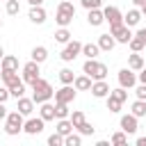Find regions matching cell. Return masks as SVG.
<instances>
[{"mask_svg":"<svg viewBox=\"0 0 146 146\" xmlns=\"http://www.w3.org/2000/svg\"><path fill=\"white\" fill-rule=\"evenodd\" d=\"M50 98H55V89L50 87L48 80L39 78L36 82H32V100H34L36 105H41V103H46V100H50Z\"/></svg>","mask_w":146,"mask_h":146,"instance_id":"6da1fadb","label":"cell"},{"mask_svg":"<svg viewBox=\"0 0 146 146\" xmlns=\"http://www.w3.org/2000/svg\"><path fill=\"white\" fill-rule=\"evenodd\" d=\"M82 73H87L91 80H105L107 78V66L103 62H96V59H87L82 64Z\"/></svg>","mask_w":146,"mask_h":146,"instance_id":"7a4b0ae2","label":"cell"},{"mask_svg":"<svg viewBox=\"0 0 146 146\" xmlns=\"http://www.w3.org/2000/svg\"><path fill=\"white\" fill-rule=\"evenodd\" d=\"M23 123H25V116L18 112V110H11L9 114H7V119H5V132L7 135H18L21 130H23Z\"/></svg>","mask_w":146,"mask_h":146,"instance_id":"3957f363","label":"cell"},{"mask_svg":"<svg viewBox=\"0 0 146 146\" xmlns=\"http://www.w3.org/2000/svg\"><path fill=\"white\" fill-rule=\"evenodd\" d=\"M78 55H82V43H80V41H75V39H71L68 43H64V50L59 52L62 62H73Z\"/></svg>","mask_w":146,"mask_h":146,"instance_id":"277c9868","label":"cell"},{"mask_svg":"<svg viewBox=\"0 0 146 146\" xmlns=\"http://www.w3.org/2000/svg\"><path fill=\"white\" fill-rule=\"evenodd\" d=\"M39 66H41V64L34 62V59H30L27 64H23V82H25V84H32V82H36V80L41 78V75H39V73H41Z\"/></svg>","mask_w":146,"mask_h":146,"instance_id":"5b68a950","label":"cell"},{"mask_svg":"<svg viewBox=\"0 0 146 146\" xmlns=\"http://www.w3.org/2000/svg\"><path fill=\"white\" fill-rule=\"evenodd\" d=\"M110 32H112V36L116 39V43H125V46H128V41L135 36L125 23H119V25H110Z\"/></svg>","mask_w":146,"mask_h":146,"instance_id":"8992f818","label":"cell"},{"mask_svg":"<svg viewBox=\"0 0 146 146\" xmlns=\"http://www.w3.org/2000/svg\"><path fill=\"white\" fill-rule=\"evenodd\" d=\"M46 128V121L41 116H27V121L23 123V132L25 135H41Z\"/></svg>","mask_w":146,"mask_h":146,"instance_id":"52a82bcc","label":"cell"},{"mask_svg":"<svg viewBox=\"0 0 146 146\" xmlns=\"http://www.w3.org/2000/svg\"><path fill=\"white\" fill-rule=\"evenodd\" d=\"M119 87H125V89H132L135 84H137V75H135V71L128 66V68H121L119 71Z\"/></svg>","mask_w":146,"mask_h":146,"instance_id":"ba28073f","label":"cell"},{"mask_svg":"<svg viewBox=\"0 0 146 146\" xmlns=\"http://www.w3.org/2000/svg\"><path fill=\"white\" fill-rule=\"evenodd\" d=\"M75 87L73 84H64L62 89L55 91V103H73L75 100Z\"/></svg>","mask_w":146,"mask_h":146,"instance_id":"9c48e42d","label":"cell"},{"mask_svg":"<svg viewBox=\"0 0 146 146\" xmlns=\"http://www.w3.org/2000/svg\"><path fill=\"white\" fill-rule=\"evenodd\" d=\"M89 91H91V96H94V98H107L112 89H110V84H107L105 80H94V84H91V89H89Z\"/></svg>","mask_w":146,"mask_h":146,"instance_id":"30bf717a","label":"cell"},{"mask_svg":"<svg viewBox=\"0 0 146 146\" xmlns=\"http://www.w3.org/2000/svg\"><path fill=\"white\" fill-rule=\"evenodd\" d=\"M119 125H121V130H125L128 135H135L137 128H139V125H137V116H135L132 112H130V114H123L121 121H119Z\"/></svg>","mask_w":146,"mask_h":146,"instance_id":"8fae6325","label":"cell"},{"mask_svg":"<svg viewBox=\"0 0 146 146\" xmlns=\"http://www.w3.org/2000/svg\"><path fill=\"white\" fill-rule=\"evenodd\" d=\"M27 18H30L34 25H43V23H46V18H48V14H46L43 5H36V7H30V14H27Z\"/></svg>","mask_w":146,"mask_h":146,"instance_id":"7c38bea8","label":"cell"},{"mask_svg":"<svg viewBox=\"0 0 146 146\" xmlns=\"http://www.w3.org/2000/svg\"><path fill=\"white\" fill-rule=\"evenodd\" d=\"M103 14H105V23H110V25H119V23H123V14H121L119 7H105Z\"/></svg>","mask_w":146,"mask_h":146,"instance_id":"4fadbf2b","label":"cell"},{"mask_svg":"<svg viewBox=\"0 0 146 146\" xmlns=\"http://www.w3.org/2000/svg\"><path fill=\"white\" fill-rule=\"evenodd\" d=\"M34 100L32 98H25V96H21L18 98V105H16V110L23 114V116H32V112H34Z\"/></svg>","mask_w":146,"mask_h":146,"instance_id":"5bb4252c","label":"cell"},{"mask_svg":"<svg viewBox=\"0 0 146 146\" xmlns=\"http://www.w3.org/2000/svg\"><path fill=\"white\" fill-rule=\"evenodd\" d=\"M139 21H141V9H139V7H135V9H128V14H123V23H125L128 27H135V25H139Z\"/></svg>","mask_w":146,"mask_h":146,"instance_id":"9a60e30c","label":"cell"},{"mask_svg":"<svg viewBox=\"0 0 146 146\" xmlns=\"http://www.w3.org/2000/svg\"><path fill=\"white\" fill-rule=\"evenodd\" d=\"M39 116H41L43 121H55V119H57V114H55V105H52L50 100L41 103V107H39Z\"/></svg>","mask_w":146,"mask_h":146,"instance_id":"2e32d148","label":"cell"},{"mask_svg":"<svg viewBox=\"0 0 146 146\" xmlns=\"http://www.w3.org/2000/svg\"><path fill=\"white\" fill-rule=\"evenodd\" d=\"M87 23H89L91 27L103 25V23H105V14H103V9H89V14H87Z\"/></svg>","mask_w":146,"mask_h":146,"instance_id":"e0dca14e","label":"cell"},{"mask_svg":"<svg viewBox=\"0 0 146 146\" xmlns=\"http://www.w3.org/2000/svg\"><path fill=\"white\" fill-rule=\"evenodd\" d=\"M96 43H98V48H100V50H105V52H110V50H112V48L116 46V39L112 36V32H107V34H100Z\"/></svg>","mask_w":146,"mask_h":146,"instance_id":"ac0fdd59","label":"cell"},{"mask_svg":"<svg viewBox=\"0 0 146 146\" xmlns=\"http://www.w3.org/2000/svg\"><path fill=\"white\" fill-rule=\"evenodd\" d=\"M91 84H94V80H91L87 73L75 75V80H73V87H75L78 91H89V89H91Z\"/></svg>","mask_w":146,"mask_h":146,"instance_id":"d6986e66","label":"cell"},{"mask_svg":"<svg viewBox=\"0 0 146 146\" xmlns=\"http://www.w3.org/2000/svg\"><path fill=\"white\" fill-rule=\"evenodd\" d=\"M0 71H18V57L5 55V57L0 59Z\"/></svg>","mask_w":146,"mask_h":146,"instance_id":"ffe728a7","label":"cell"},{"mask_svg":"<svg viewBox=\"0 0 146 146\" xmlns=\"http://www.w3.org/2000/svg\"><path fill=\"white\" fill-rule=\"evenodd\" d=\"M30 57H32L34 62L43 64V62L48 59V48H46V46H34V48H32V52H30Z\"/></svg>","mask_w":146,"mask_h":146,"instance_id":"44dd1931","label":"cell"},{"mask_svg":"<svg viewBox=\"0 0 146 146\" xmlns=\"http://www.w3.org/2000/svg\"><path fill=\"white\" fill-rule=\"evenodd\" d=\"M55 130L59 132V135H71L75 128H73V123H71V119H57V125H55Z\"/></svg>","mask_w":146,"mask_h":146,"instance_id":"7402d4cb","label":"cell"},{"mask_svg":"<svg viewBox=\"0 0 146 146\" xmlns=\"http://www.w3.org/2000/svg\"><path fill=\"white\" fill-rule=\"evenodd\" d=\"M73 18H75V16H71V14L62 11V9H57V11H55V21H57V25H59V27H68V25L73 23Z\"/></svg>","mask_w":146,"mask_h":146,"instance_id":"603a6c76","label":"cell"},{"mask_svg":"<svg viewBox=\"0 0 146 146\" xmlns=\"http://www.w3.org/2000/svg\"><path fill=\"white\" fill-rule=\"evenodd\" d=\"M128 66H130L132 71H141L146 64H144V57H141L139 52H132V55H128Z\"/></svg>","mask_w":146,"mask_h":146,"instance_id":"cb8c5ba5","label":"cell"},{"mask_svg":"<svg viewBox=\"0 0 146 146\" xmlns=\"http://www.w3.org/2000/svg\"><path fill=\"white\" fill-rule=\"evenodd\" d=\"M98 52H100L98 43H82V55H84L87 59H96Z\"/></svg>","mask_w":146,"mask_h":146,"instance_id":"d4e9b609","label":"cell"},{"mask_svg":"<svg viewBox=\"0 0 146 146\" xmlns=\"http://www.w3.org/2000/svg\"><path fill=\"white\" fill-rule=\"evenodd\" d=\"M0 78H2V82H5L7 87H11V84H16L18 80H23V78H18V71H0Z\"/></svg>","mask_w":146,"mask_h":146,"instance_id":"484cf974","label":"cell"},{"mask_svg":"<svg viewBox=\"0 0 146 146\" xmlns=\"http://www.w3.org/2000/svg\"><path fill=\"white\" fill-rule=\"evenodd\" d=\"M130 112L137 116V119H141V116H146V100H141V98H137L132 105H130Z\"/></svg>","mask_w":146,"mask_h":146,"instance_id":"4316f807","label":"cell"},{"mask_svg":"<svg viewBox=\"0 0 146 146\" xmlns=\"http://www.w3.org/2000/svg\"><path fill=\"white\" fill-rule=\"evenodd\" d=\"M9 94H11V98H16V100H18L21 96H25V82L18 80L16 84H11V87H9Z\"/></svg>","mask_w":146,"mask_h":146,"instance_id":"83f0119b","label":"cell"},{"mask_svg":"<svg viewBox=\"0 0 146 146\" xmlns=\"http://www.w3.org/2000/svg\"><path fill=\"white\" fill-rule=\"evenodd\" d=\"M55 114H57V119H68L71 116L68 103H55Z\"/></svg>","mask_w":146,"mask_h":146,"instance_id":"f1b7e54d","label":"cell"},{"mask_svg":"<svg viewBox=\"0 0 146 146\" xmlns=\"http://www.w3.org/2000/svg\"><path fill=\"white\" fill-rule=\"evenodd\" d=\"M110 144H114V146H125V144H128V132H125V130L114 132L112 139H110Z\"/></svg>","mask_w":146,"mask_h":146,"instance_id":"f546056e","label":"cell"},{"mask_svg":"<svg viewBox=\"0 0 146 146\" xmlns=\"http://www.w3.org/2000/svg\"><path fill=\"white\" fill-rule=\"evenodd\" d=\"M55 41H57V43H68V41H71V32H68V27H59V30L55 32Z\"/></svg>","mask_w":146,"mask_h":146,"instance_id":"4dcf8cb0","label":"cell"},{"mask_svg":"<svg viewBox=\"0 0 146 146\" xmlns=\"http://www.w3.org/2000/svg\"><path fill=\"white\" fill-rule=\"evenodd\" d=\"M128 46H130V50H132V52H141L146 43H144V41H141V39H139L137 34H135V36H132V39L128 41Z\"/></svg>","mask_w":146,"mask_h":146,"instance_id":"1f68e13d","label":"cell"},{"mask_svg":"<svg viewBox=\"0 0 146 146\" xmlns=\"http://www.w3.org/2000/svg\"><path fill=\"white\" fill-rule=\"evenodd\" d=\"M59 80H62V84H73L75 75H73L71 68H62V71H59Z\"/></svg>","mask_w":146,"mask_h":146,"instance_id":"d6a6232c","label":"cell"},{"mask_svg":"<svg viewBox=\"0 0 146 146\" xmlns=\"http://www.w3.org/2000/svg\"><path fill=\"white\" fill-rule=\"evenodd\" d=\"M75 130H78V132H80L82 137H89V135H94V130H96V128H94V125H91L89 121H82V123H80V125H78Z\"/></svg>","mask_w":146,"mask_h":146,"instance_id":"836d02e7","label":"cell"},{"mask_svg":"<svg viewBox=\"0 0 146 146\" xmlns=\"http://www.w3.org/2000/svg\"><path fill=\"white\" fill-rule=\"evenodd\" d=\"M80 144H82V135L71 132V135H66V137H64V146H80Z\"/></svg>","mask_w":146,"mask_h":146,"instance_id":"e575fe53","label":"cell"},{"mask_svg":"<svg viewBox=\"0 0 146 146\" xmlns=\"http://www.w3.org/2000/svg\"><path fill=\"white\" fill-rule=\"evenodd\" d=\"M110 96H114L116 100H121V103H125L128 100V91H125V87H116V89H112L110 91Z\"/></svg>","mask_w":146,"mask_h":146,"instance_id":"d590c367","label":"cell"},{"mask_svg":"<svg viewBox=\"0 0 146 146\" xmlns=\"http://www.w3.org/2000/svg\"><path fill=\"white\" fill-rule=\"evenodd\" d=\"M105 100H107V110H110V112H114V114H116V112H121V105H123L121 100H116L114 96H107Z\"/></svg>","mask_w":146,"mask_h":146,"instance_id":"8d00e7d4","label":"cell"},{"mask_svg":"<svg viewBox=\"0 0 146 146\" xmlns=\"http://www.w3.org/2000/svg\"><path fill=\"white\" fill-rule=\"evenodd\" d=\"M48 146H64V135H59L57 130L48 137Z\"/></svg>","mask_w":146,"mask_h":146,"instance_id":"74e56055","label":"cell"},{"mask_svg":"<svg viewBox=\"0 0 146 146\" xmlns=\"http://www.w3.org/2000/svg\"><path fill=\"white\" fill-rule=\"evenodd\" d=\"M68 119H71V123H73V128H78V125H80L82 121H87V119H84V112H80V110H75V112H73V114L68 116Z\"/></svg>","mask_w":146,"mask_h":146,"instance_id":"f35d334b","label":"cell"},{"mask_svg":"<svg viewBox=\"0 0 146 146\" xmlns=\"http://www.w3.org/2000/svg\"><path fill=\"white\" fill-rule=\"evenodd\" d=\"M5 9H7L9 16H16V14L21 11V5H18V0H7V7H5Z\"/></svg>","mask_w":146,"mask_h":146,"instance_id":"ab89813d","label":"cell"},{"mask_svg":"<svg viewBox=\"0 0 146 146\" xmlns=\"http://www.w3.org/2000/svg\"><path fill=\"white\" fill-rule=\"evenodd\" d=\"M57 9H62V11H66V14H71V16H75V7H73V2H71V0H62Z\"/></svg>","mask_w":146,"mask_h":146,"instance_id":"60d3db41","label":"cell"},{"mask_svg":"<svg viewBox=\"0 0 146 146\" xmlns=\"http://www.w3.org/2000/svg\"><path fill=\"white\" fill-rule=\"evenodd\" d=\"M80 5L89 11V9H100V5H103V0H80Z\"/></svg>","mask_w":146,"mask_h":146,"instance_id":"b9f144b4","label":"cell"},{"mask_svg":"<svg viewBox=\"0 0 146 146\" xmlns=\"http://www.w3.org/2000/svg\"><path fill=\"white\" fill-rule=\"evenodd\" d=\"M11 98V94H9V87L5 84V87H0V103H7Z\"/></svg>","mask_w":146,"mask_h":146,"instance_id":"7bdbcfd3","label":"cell"},{"mask_svg":"<svg viewBox=\"0 0 146 146\" xmlns=\"http://www.w3.org/2000/svg\"><path fill=\"white\" fill-rule=\"evenodd\" d=\"M135 94H137V98H141V100H146V84H144V82H139V87L135 89Z\"/></svg>","mask_w":146,"mask_h":146,"instance_id":"ee69618b","label":"cell"},{"mask_svg":"<svg viewBox=\"0 0 146 146\" xmlns=\"http://www.w3.org/2000/svg\"><path fill=\"white\" fill-rule=\"evenodd\" d=\"M137 36H139V39L146 43V27H139V30H137Z\"/></svg>","mask_w":146,"mask_h":146,"instance_id":"f6af8a7d","label":"cell"},{"mask_svg":"<svg viewBox=\"0 0 146 146\" xmlns=\"http://www.w3.org/2000/svg\"><path fill=\"white\" fill-rule=\"evenodd\" d=\"M137 80H139V82H144V84H146V66H144V68H141V71H139V75H137Z\"/></svg>","mask_w":146,"mask_h":146,"instance_id":"bcb514c9","label":"cell"},{"mask_svg":"<svg viewBox=\"0 0 146 146\" xmlns=\"http://www.w3.org/2000/svg\"><path fill=\"white\" fill-rule=\"evenodd\" d=\"M7 107H5V103H0V119H7Z\"/></svg>","mask_w":146,"mask_h":146,"instance_id":"7dc6e473","label":"cell"},{"mask_svg":"<svg viewBox=\"0 0 146 146\" xmlns=\"http://www.w3.org/2000/svg\"><path fill=\"white\" fill-rule=\"evenodd\" d=\"M30 2V7H36V5H43V0H27Z\"/></svg>","mask_w":146,"mask_h":146,"instance_id":"c3c4849f","label":"cell"},{"mask_svg":"<svg viewBox=\"0 0 146 146\" xmlns=\"http://www.w3.org/2000/svg\"><path fill=\"white\" fill-rule=\"evenodd\" d=\"M137 146H146V137H139L137 139Z\"/></svg>","mask_w":146,"mask_h":146,"instance_id":"681fc988","label":"cell"},{"mask_svg":"<svg viewBox=\"0 0 146 146\" xmlns=\"http://www.w3.org/2000/svg\"><path fill=\"white\" fill-rule=\"evenodd\" d=\"M144 2H146V0H132V5H135V7H141Z\"/></svg>","mask_w":146,"mask_h":146,"instance_id":"f907efd6","label":"cell"},{"mask_svg":"<svg viewBox=\"0 0 146 146\" xmlns=\"http://www.w3.org/2000/svg\"><path fill=\"white\" fill-rule=\"evenodd\" d=\"M139 9H141V16H146V2H144V5L139 7Z\"/></svg>","mask_w":146,"mask_h":146,"instance_id":"816d5d0a","label":"cell"},{"mask_svg":"<svg viewBox=\"0 0 146 146\" xmlns=\"http://www.w3.org/2000/svg\"><path fill=\"white\" fill-rule=\"evenodd\" d=\"M2 57H5V48L0 46V59H2Z\"/></svg>","mask_w":146,"mask_h":146,"instance_id":"f5cc1de1","label":"cell"},{"mask_svg":"<svg viewBox=\"0 0 146 146\" xmlns=\"http://www.w3.org/2000/svg\"><path fill=\"white\" fill-rule=\"evenodd\" d=\"M0 27H2V21H0Z\"/></svg>","mask_w":146,"mask_h":146,"instance_id":"db71d44e","label":"cell"},{"mask_svg":"<svg viewBox=\"0 0 146 146\" xmlns=\"http://www.w3.org/2000/svg\"><path fill=\"white\" fill-rule=\"evenodd\" d=\"M5 2H7V0H5Z\"/></svg>","mask_w":146,"mask_h":146,"instance_id":"11a10c76","label":"cell"}]
</instances>
